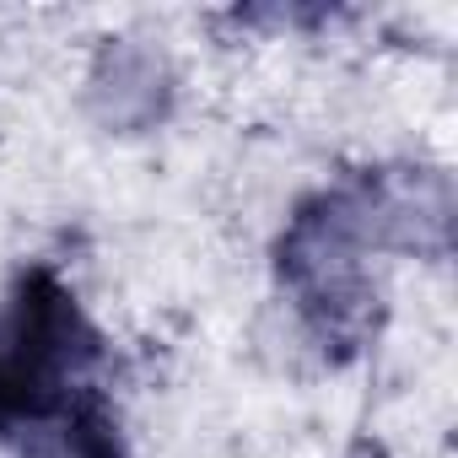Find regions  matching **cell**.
I'll list each match as a JSON object with an SVG mask.
<instances>
[{
  "mask_svg": "<svg viewBox=\"0 0 458 458\" xmlns=\"http://www.w3.org/2000/svg\"><path fill=\"white\" fill-rule=\"evenodd\" d=\"M17 442H22V458H124V437L103 388H87L71 410L22 431Z\"/></svg>",
  "mask_w": 458,
  "mask_h": 458,
  "instance_id": "3",
  "label": "cell"
},
{
  "mask_svg": "<svg viewBox=\"0 0 458 458\" xmlns=\"http://www.w3.org/2000/svg\"><path fill=\"white\" fill-rule=\"evenodd\" d=\"M404 210H410V183L361 178L351 189L313 194L286 221L276 270L302 324L324 340V351L335 345L340 356H351L356 345H367L377 313L367 254L377 243H394V221Z\"/></svg>",
  "mask_w": 458,
  "mask_h": 458,
  "instance_id": "1",
  "label": "cell"
},
{
  "mask_svg": "<svg viewBox=\"0 0 458 458\" xmlns=\"http://www.w3.org/2000/svg\"><path fill=\"white\" fill-rule=\"evenodd\" d=\"M108 345L76 292L33 265L0 302V437H22L71 410L103 367Z\"/></svg>",
  "mask_w": 458,
  "mask_h": 458,
  "instance_id": "2",
  "label": "cell"
}]
</instances>
